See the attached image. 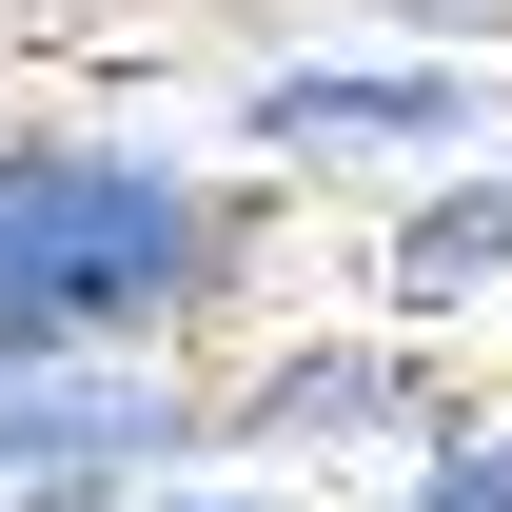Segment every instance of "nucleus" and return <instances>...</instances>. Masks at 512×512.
I'll list each match as a JSON object with an SVG mask.
<instances>
[{
    "label": "nucleus",
    "mask_w": 512,
    "mask_h": 512,
    "mask_svg": "<svg viewBox=\"0 0 512 512\" xmlns=\"http://www.w3.org/2000/svg\"><path fill=\"white\" fill-rule=\"evenodd\" d=\"M197 453V394L138 355H0V512H119Z\"/></svg>",
    "instance_id": "obj_1"
},
{
    "label": "nucleus",
    "mask_w": 512,
    "mask_h": 512,
    "mask_svg": "<svg viewBox=\"0 0 512 512\" xmlns=\"http://www.w3.org/2000/svg\"><path fill=\"white\" fill-rule=\"evenodd\" d=\"M256 158H394V178H434V158H473V60H276L237 99Z\"/></svg>",
    "instance_id": "obj_2"
},
{
    "label": "nucleus",
    "mask_w": 512,
    "mask_h": 512,
    "mask_svg": "<svg viewBox=\"0 0 512 512\" xmlns=\"http://www.w3.org/2000/svg\"><path fill=\"white\" fill-rule=\"evenodd\" d=\"M414 316H453V296H493L512 276V158H434V197L394 217V256H375Z\"/></svg>",
    "instance_id": "obj_3"
},
{
    "label": "nucleus",
    "mask_w": 512,
    "mask_h": 512,
    "mask_svg": "<svg viewBox=\"0 0 512 512\" xmlns=\"http://www.w3.org/2000/svg\"><path fill=\"white\" fill-rule=\"evenodd\" d=\"M237 434H414V375L394 355H276L237 394Z\"/></svg>",
    "instance_id": "obj_4"
},
{
    "label": "nucleus",
    "mask_w": 512,
    "mask_h": 512,
    "mask_svg": "<svg viewBox=\"0 0 512 512\" xmlns=\"http://www.w3.org/2000/svg\"><path fill=\"white\" fill-rule=\"evenodd\" d=\"M414 512H512V434H453L434 473H414Z\"/></svg>",
    "instance_id": "obj_5"
},
{
    "label": "nucleus",
    "mask_w": 512,
    "mask_h": 512,
    "mask_svg": "<svg viewBox=\"0 0 512 512\" xmlns=\"http://www.w3.org/2000/svg\"><path fill=\"white\" fill-rule=\"evenodd\" d=\"M119 512H276V493H158V473H138V493H119Z\"/></svg>",
    "instance_id": "obj_6"
}]
</instances>
